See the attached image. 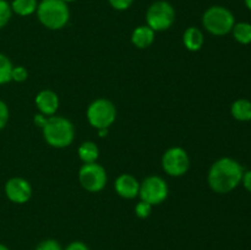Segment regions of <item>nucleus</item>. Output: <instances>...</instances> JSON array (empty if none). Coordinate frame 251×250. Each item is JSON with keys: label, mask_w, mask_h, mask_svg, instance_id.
Here are the masks:
<instances>
[{"label": "nucleus", "mask_w": 251, "mask_h": 250, "mask_svg": "<svg viewBox=\"0 0 251 250\" xmlns=\"http://www.w3.org/2000/svg\"><path fill=\"white\" fill-rule=\"evenodd\" d=\"M47 119H48V118H46V115L37 114L36 117H34V123H36L37 125H39V126L43 127L44 124L47 123Z\"/></svg>", "instance_id": "nucleus-28"}, {"label": "nucleus", "mask_w": 251, "mask_h": 250, "mask_svg": "<svg viewBox=\"0 0 251 250\" xmlns=\"http://www.w3.org/2000/svg\"><path fill=\"white\" fill-rule=\"evenodd\" d=\"M36 105L41 114L43 115H54L59 107V98L55 92L50 90H44L37 95Z\"/></svg>", "instance_id": "nucleus-12"}, {"label": "nucleus", "mask_w": 251, "mask_h": 250, "mask_svg": "<svg viewBox=\"0 0 251 250\" xmlns=\"http://www.w3.org/2000/svg\"><path fill=\"white\" fill-rule=\"evenodd\" d=\"M43 136L51 147L64 149L70 146L75 136V129L70 120L64 117H49L44 124Z\"/></svg>", "instance_id": "nucleus-2"}, {"label": "nucleus", "mask_w": 251, "mask_h": 250, "mask_svg": "<svg viewBox=\"0 0 251 250\" xmlns=\"http://www.w3.org/2000/svg\"><path fill=\"white\" fill-rule=\"evenodd\" d=\"M162 166L164 172L172 176H180L188 172L190 166V159L188 153L181 147H172L162 158Z\"/></svg>", "instance_id": "nucleus-9"}, {"label": "nucleus", "mask_w": 251, "mask_h": 250, "mask_svg": "<svg viewBox=\"0 0 251 250\" xmlns=\"http://www.w3.org/2000/svg\"><path fill=\"white\" fill-rule=\"evenodd\" d=\"M27 76H28V73L24 66H14L12 68L11 80L16 81V82H24L27 80Z\"/></svg>", "instance_id": "nucleus-21"}, {"label": "nucleus", "mask_w": 251, "mask_h": 250, "mask_svg": "<svg viewBox=\"0 0 251 250\" xmlns=\"http://www.w3.org/2000/svg\"><path fill=\"white\" fill-rule=\"evenodd\" d=\"M5 194L12 202L25 203L32 196L31 184L24 178H11L5 184Z\"/></svg>", "instance_id": "nucleus-10"}, {"label": "nucleus", "mask_w": 251, "mask_h": 250, "mask_svg": "<svg viewBox=\"0 0 251 250\" xmlns=\"http://www.w3.org/2000/svg\"><path fill=\"white\" fill-rule=\"evenodd\" d=\"M233 37L240 44L251 43V24L249 22H239L235 24L232 29Z\"/></svg>", "instance_id": "nucleus-18"}, {"label": "nucleus", "mask_w": 251, "mask_h": 250, "mask_svg": "<svg viewBox=\"0 0 251 250\" xmlns=\"http://www.w3.org/2000/svg\"><path fill=\"white\" fill-rule=\"evenodd\" d=\"M78 156L83 163H93L97 161L98 156H100V150L96 146L95 142L86 141L78 147Z\"/></svg>", "instance_id": "nucleus-16"}, {"label": "nucleus", "mask_w": 251, "mask_h": 250, "mask_svg": "<svg viewBox=\"0 0 251 250\" xmlns=\"http://www.w3.org/2000/svg\"><path fill=\"white\" fill-rule=\"evenodd\" d=\"M110 4V6L115 10H119V11H123V10L129 9L132 5L134 0H108Z\"/></svg>", "instance_id": "nucleus-25"}, {"label": "nucleus", "mask_w": 251, "mask_h": 250, "mask_svg": "<svg viewBox=\"0 0 251 250\" xmlns=\"http://www.w3.org/2000/svg\"><path fill=\"white\" fill-rule=\"evenodd\" d=\"M115 191L124 199H134L139 195L140 184L131 174H122L115 180Z\"/></svg>", "instance_id": "nucleus-11"}, {"label": "nucleus", "mask_w": 251, "mask_h": 250, "mask_svg": "<svg viewBox=\"0 0 251 250\" xmlns=\"http://www.w3.org/2000/svg\"><path fill=\"white\" fill-rule=\"evenodd\" d=\"M202 25L206 31L213 36H226L232 32L235 25V19L229 9L215 5L203 12Z\"/></svg>", "instance_id": "nucleus-4"}, {"label": "nucleus", "mask_w": 251, "mask_h": 250, "mask_svg": "<svg viewBox=\"0 0 251 250\" xmlns=\"http://www.w3.org/2000/svg\"><path fill=\"white\" fill-rule=\"evenodd\" d=\"M230 113L239 122H249L251 120V102L244 98L237 100L230 107Z\"/></svg>", "instance_id": "nucleus-15"}, {"label": "nucleus", "mask_w": 251, "mask_h": 250, "mask_svg": "<svg viewBox=\"0 0 251 250\" xmlns=\"http://www.w3.org/2000/svg\"><path fill=\"white\" fill-rule=\"evenodd\" d=\"M78 179L83 189L90 193H98L107 184V173L100 164L85 163L78 172Z\"/></svg>", "instance_id": "nucleus-8"}, {"label": "nucleus", "mask_w": 251, "mask_h": 250, "mask_svg": "<svg viewBox=\"0 0 251 250\" xmlns=\"http://www.w3.org/2000/svg\"><path fill=\"white\" fill-rule=\"evenodd\" d=\"M0 250H10V249L6 247V245H4V244H1V243H0Z\"/></svg>", "instance_id": "nucleus-31"}, {"label": "nucleus", "mask_w": 251, "mask_h": 250, "mask_svg": "<svg viewBox=\"0 0 251 250\" xmlns=\"http://www.w3.org/2000/svg\"><path fill=\"white\" fill-rule=\"evenodd\" d=\"M117 118V109L110 100L100 98L90 104L87 109L88 123L96 129H108Z\"/></svg>", "instance_id": "nucleus-6"}, {"label": "nucleus", "mask_w": 251, "mask_h": 250, "mask_svg": "<svg viewBox=\"0 0 251 250\" xmlns=\"http://www.w3.org/2000/svg\"><path fill=\"white\" fill-rule=\"evenodd\" d=\"M140 198L150 205H159L168 196V185L161 176L152 175L140 184Z\"/></svg>", "instance_id": "nucleus-7"}, {"label": "nucleus", "mask_w": 251, "mask_h": 250, "mask_svg": "<svg viewBox=\"0 0 251 250\" xmlns=\"http://www.w3.org/2000/svg\"><path fill=\"white\" fill-rule=\"evenodd\" d=\"M243 169L242 164L229 157H223L212 164L208 172V185L215 193L227 194L234 190L242 183Z\"/></svg>", "instance_id": "nucleus-1"}, {"label": "nucleus", "mask_w": 251, "mask_h": 250, "mask_svg": "<svg viewBox=\"0 0 251 250\" xmlns=\"http://www.w3.org/2000/svg\"><path fill=\"white\" fill-rule=\"evenodd\" d=\"M39 22L49 29H60L70 19V10L63 0H42L37 6Z\"/></svg>", "instance_id": "nucleus-3"}, {"label": "nucleus", "mask_w": 251, "mask_h": 250, "mask_svg": "<svg viewBox=\"0 0 251 250\" xmlns=\"http://www.w3.org/2000/svg\"><path fill=\"white\" fill-rule=\"evenodd\" d=\"M65 250H90V248L82 242H73L66 247Z\"/></svg>", "instance_id": "nucleus-26"}, {"label": "nucleus", "mask_w": 251, "mask_h": 250, "mask_svg": "<svg viewBox=\"0 0 251 250\" xmlns=\"http://www.w3.org/2000/svg\"><path fill=\"white\" fill-rule=\"evenodd\" d=\"M242 183H243V185H244V188L251 194V171L244 172V174H243Z\"/></svg>", "instance_id": "nucleus-27"}, {"label": "nucleus", "mask_w": 251, "mask_h": 250, "mask_svg": "<svg viewBox=\"0 0 251 250\" xmlns=\"http://www.w3.org/2000/svg\"><path fill=\"white\" fill-rule=\"evenodd\" d=\"M12 15L11 5L6 0H0V29L7 25Z\"/></svg>", "instance_id": "nucleus-20"}, {"label": "nucleus", "mask_w": 251, "mask_h": 250, "mask_svg": "<svg viewBox=\"0 0 251 250\" xmlns=\"http://www.w3.org/2000/svg\"><path fill=\"white\" fill-rule=\"evenodd\" d=\"M9 122V108L6 103L0 100V130L4 129Z\"/></svg>", "instance_id": "nucleus-24"}, {"label": "nucleus", "mask_w": 251, "mask_h": 250, "mask_svg": "<svg viewBox=\"0 0 251 250\" xmlns=\"http://www.w3.org/2000/svg\"><path fill=\"white\" fill-rule=\"evenodd\" d=\"M154 41V31L149 26H139L131 34V42L140 49L147 48Z\"/></svg>", "instance_id": "nucleus-13"}, {"label": "nucleus", "mask_w": 251, "mask_h": 250, "mask_svg": "<svg viewBox=\"0 0 251 250\" xmlns=\"http://www.w3.org/2000/svg\"><path fill=\"white\" fill-rule=\"evenodd\" d=\"M11 60L6 55L0 53V85H4L11 81V73H12Z\"/></svg>", "instance_id": "nucleus-19"}, {"label": "nucleus", "mask_w": 251, "mask_h": 250, "mask_svg": "<svg viewBox=\"0 0 251 250\" xmlns=\"http://www.w3.org/2000/svg\"><path fill=\"white\" fill-rule=\"evenodd\" d=\"M98 134L100 137H104L108 135V129H98Z\"/></svg>", "instance_id": "nucleus-29"}, {"label": "nucleus", "mask_w": 251, "mask_h": 250, "mask_svg": "<svg viewBox=\"0 0 251 250\" xmlns=\"http://www.w3.org/2000/svg\"><path fill=\"white\" fill-rule=\"evenodd\" d=\"M36 250H63V249H61V245L59 244L56 240L47 239L39 243V244L37 245Z\"/></svg>", "instance_id": "nucleus-23"}, {"label": "nucleus", "mask_w": 251, "mask_h": 250, "mask_svg": "<svg viewBox=\"0 0 251 250\" xmlns=\"http://www.w3.org/2000/svg\"><path fill=\"white\" fill-rule=\"evenodd\" d=\"M151 210H152V205L145 202V201H141V202H139L136 205V207H135V212H136L137 217H140V218H147V217H149L150 213H151Z\"/></svg>", "instance_id": "nucleus-22"}, {"label": "nucleus", "mask_w": 251, "mask_h": 250, "mask_svg": "<svg viewBox=\"0 0 251 250\" xmlns=\"http://www.w3.org/2000/svg\"><path fill=\"white\" fill-rule=\"evenodd\" d=\"M174 20H176L174 7L164 0L153 2L146 12L147 26L154 32L168 29L173 25Z\"/></svg>", "instance_id": "nucleus-5"}, {"label": "nucleus", "mask_w": 251, "mask_h": 250, "mask_svg": "<svg viewBox=\"0 0 251 250\" xmlns=\"http://www.w3.org/2000/svg\"><path fill=\"white\" fill-rule=\"evenodd\" d=\"M184 46L186 47V49L191 51H198L202 48L203 46V34L198 27H189L185 32H184L183 36Z\"/></svg>", "instance_id": "nucleus-14"}, {"label": "nucleus", "mask_w": 251, "mask_h": 250, "mask_svg": "<svg viewBox=\"0 0 251 250\" xmlns=\"http://www.w3.org/2000/svg\"><path fill=\"white\" fill-rule=\"evenodd\" d=\"M244 2H245V6H247L251 11V0H244Z\"/></svg>", "instance_id": "nucleus-30"}, {"label": "nucleus", "mask_w": 251, "mask_h": 250, "mask_svg": "<svg viewBox=\"0 0 251 250\" xmlns=\"http://www.w3.org/2000/svg\"><path fill=\"white\" fill-rule=\"evenodd\" d=\"M63 1H65L66 4H68V2H73V1H75V0H63Z\"/></svg>", "instance_id": "nucleus-32"}, {"label": "nucleus", "mask_w": 251, "mask_h": 250, "mask_svg": "<svg viewBox=\"0 0 251 250\" xmlns=\"http://www.w3.org/2000/svg\"><path fill=\"white\" fill-rule=\"evenodd\" d=\"M37 0H12L11 10L20 16H29L37 11Z\"/></svg>", "instance_id": "nucleus-17"}]
</instances>
